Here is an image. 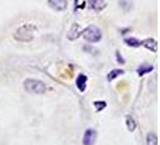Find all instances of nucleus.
Returning a JSON list of instances; mask_svg holds the SVG:
<instances>
[{
    "label": "nucleus",
    "mask_w": 160,
    "mask_h": 145,
    "mask_svg": "<svg viewBox=\"0 0 160 145\" xmlns=\"http://www.w3.org/2000/svg\"><path fill=\"white\" fill-rule=\"evenodd\" d=\"M152 70H153L152 65L142 64V65H140V67L137 68V74H138L140 76H142V75H144V74H148V72H151Z\"/></svg>",
    "instance_id": "nucleus-10"
},
{
    "label": "nucleus",
    "mask_w": 160,
    "mask_h": 145,
    "mask_svg": "<svg viewBox=\"0 0 160 145\" xmlns=\"http://www.w3.org/2000/svg\"><path fill=\"white\" fill-rule=\"evenodd\" d=\"M141 45L147 48V50L152 51V52H157L158 51V42H157V40L152 39V38H148V39L143 40L141 42Z\"/></svg>",
    "instance_id": "nucleus-7"
},
{
    "label": "nucleus",
    "mask_w": 160,
    "mask_h": 145,
    "mask_svg": "<svg viewBox=\"0 0 160 145\" xmlns=\"http://www.w3.org/2000/svg\"><path fill=\"white\" fill-rule=\"evenodd\" d=\"M96 139V132L94 129L88 128L86 131L84 136H83V145H94Z\"/></svg>",
    "instance_id": "nucleus-4"
},
{
    "label": "nucleus",
    "mask_w": 160,
    "mask_h": 145,
    "mask_svg": "<svg viewBox=\"0 0 160 145\" xmlns=\"http://www.w3.org/2000/svg\"><path fill=\"white\" fill-rule=\"evenodd\" d=\"M88 4L90 5V8L94 10H101L105 8V1L104 0H88Z\"/></svg>",
    "instance_id": "nucleus-9"
},
{
    "label": "nucleus",
    "mask_w": 160,
    "mask_h": 145,
    "mask_svg": "<svg viewBox=\"0 0 160 145\" xmlns=\"http://www.w3.org/2000/svg\"><path fill=\"white\" fill-rule=\"evenodd\" d=\"M81 30L80 29V25L77 23H73L71 27V29L69 30V33H68V39L69 40H76L77 38H80L81 36Z\"/></svg>",
    "instance_id": "nucleus-6"
},
{
    "label": "nucleus",
    "mask_w": 160,
    "mask_h": 145,
    "mask_svg": "<svg viewBox=\"0 0 160 145\" xmlns=\"http://www.w3.org/2000/svg\"><path fill=\"white\" fill-rule=\"evenodd\" d=\"M35 30H36V28L32 23L22 24L16 32H15L13 38L18 41H22V42H28V41L32 40Z\"/></svg>",
    "instance_id": "nucleus-1"
},
{
    "label": "nucleus",
    "mask_w": 160,
    "mask_h": 145,
    "mask_svg": "<svg viewBox=\"0 0 160 145\" xmlns=\"http://www.w3.org/2000/svg\"><path fill=\"white\" fill-rule=\"evenodd\" d=\"M124 42L128 45V46H131V47H138L141 46V41L137 40L136 38H127Z\"/></svg>",
    "instance_id": "nucleus-13"
},
{
    "label": "nucleus",
    "mask_w": 160,
    "mask_h": 145,
    "mask_svg": "<svg viewBox=\"0 0 160 145\" xmlns=\"http://www.w3.org/2000/svg\"><path fill=\"white\" fill-rule=\"evenodd\" d=\"M23 86L29 93H35V94H43L47 91V86L42 81L36 79H27L24 81Z\"/></svg>",
    "instance_id": "nucleus-2"
},
{
    "label": "nucleus",
    "mask_w": 160,
    "mask_h": 145,
    "mask_svg": "<svg viewBox=\"0 0 160 145\" xmlns=\"http://www.w3.org/2000/svg\"><path fill=\"white\" fill-rule=\"evenodd\" d=\"M127 127H128V129L130 132H134L136 129V122H135V120L131 116L127 117Z\"/></svg>",
    "instance_id": "nucleus-14"
},
{
    "label": "nucleus",
    "mask_w": 160,
    "mask_h": 145,
    "mask_svg": "<svg viewBox=\"0 0 160 145\" xmlns=\"http://www.w3.org/2000/svg\"><path fill=\"white\" fill-rule=\"evenodd\" d=\"M123 74H124V72H123L122 69H113V70H111V72H108V75H107V80L112 81V80H114L116 78H118L119 75H123Z\"/></svg>",
    "instance_id": "nucleus-12"
},
{
    "label": "nucleus",
    "mask_w": 160,
    "mask_h": 145,
    "mask_svg": "<svg viewBox=\"0 0 160 145\" xmlns=\"http://www.w3.org/2000/svg\"><path fill=\"white\" fill-rule=\"evenodd\" d=\"M94 106H95L96 111H101L102 109L106 108V103L104 100H96V102H94Z\"/></svg>",
    "instance_id": "nucleus-15"
},
{
    "label": "nucleus",
    "mask_w": 160,
    "mask_h": 145,
    "mask_svg": "<svg viewBox=\"0 0 160 145\" xmlns=\"http://www.w3.org/2000/svg\"><path fill=\"white\" fill-rule=\"evenodd\" d=\"M81 35L89 42H98L101 40L102 38V33L101 30L96 27V25H89L86 29H83L81 32Z\"/></svg>",
    "instance_id": "nucleus-3"
},
{
    "label": "nucleus",
    "mask_w": 160,
    "mask_h": 145,
    "mask_svg": "<svg viewBox=\"0 0 160 145\" xmlns=\"http://www.w3.org/2000/svg\"><path fill=\"white\" fill-rule=\"evenodd\" d=\"M146 144L147 145H158V137L155 133H148L147 134V138H146Z\"/></svg>",
    "instance_id": "nucleus-11"
},
{
    "label": "nucleus",
    "mask_w": 160,
    "mask_h": 145,
    "mask_svg": "<svg viewBox=\"0 0 160 145\" xmlns=\"http://www.w3.org/2000/svg\"><path fill=\"white\" fill-rule=\"evenodd\" d=\"M117 58H118V61H119L120 63H124V59L119 56V52H117Z\"/></svg>",
    "instance_id": "nucleus-16"
},
{
    "label": "nucleus",
    "mask_w": 160,
    "mask_h": 145,
    "mask_svg": "<svg viewBox=\"0 0 160 145\" xmlns=\"http://www.w3.org/2000/svg\"><path fill=\"white\" fill-rule=\"evenodd\" d=\"M48 5L56 11H64L68 8V0H48Z\"/></svg>",
    "instance_id": "nucleus-5"
},
{
    "label": "nucleus",
    "mask_w": 160,
    "mask_h": 145,
    "mask_svg": "<svg viewBox=\"0 0 160 145\" xmlns=\"http://www.w3.org/2000/svg\"><path fill=\"white\" fill-rule=\"evenodd\" d=\"M87 80L88 78L84 75V74H80L76 79V86L80 92H84L86 91V87H87Z\"/></svg>",
    "instance_id": "nucleus-8"
}]
</instances>
